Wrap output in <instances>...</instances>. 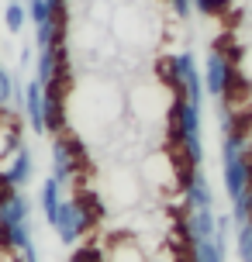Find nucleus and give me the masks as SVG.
<instances>
[{
	"instance_id": "0eeeda50",
	"label": "nucleus",
	"mask_w": 252,
	"mask_h": 262,
	"mask_svg": "<svg viewBox=\"0 0 252 262\" xmlns=\"http://www.w3.org/2000/svg\"><path fill=\"white\" fill-rule=\"evenodd\" d=\"M170 104H173V90L166 83H142V86L132 90V111H135V118H142V121L166 118Z\"/></svg>"
},
{
	"instance_id": "5701e85b",
	"label": "nucleus",
	"mask_w": 252,
	"mask_h": 262,
	"mask_svg": "<svg viewBox=\"0 0 252 262\" xmlns=\"http://www.w3.org/2000/svg\"><path fill=\"white\" fill-rule=\"evenodd\" d=\"M69 262H107V252L100 245H80V249H73Z\"/></svg>"
},
{
	"instance_id": "4468645a",
	"label": "nucleus",
	"mask_w": 252,
	"mask_h": 262,
	"mask_svg": "<svg viewBox=\"0 0 252 262\" xmlns=\"http://www.w3.org/2000/svg\"><path fill=\"white\" fill-rule=\"evenodd\" d=\"M66 4L69 0H28V21L35 28L49 25V21H66Z\"/></svg>"
},
{
	"instance_id": "39448f33",
	"label": "nucleus",
	"mask_w": 252,
	"mask_h": 262,
	"mask_svg": "<svg viewBox=\"0 0 252 262\" xmlns=\"http://www.w3.org/2000/svg\"><path fill=\"white\" fill-rule=\"evenodd\" d=\"M239 86V69H235V59L225 52V49H211L207 59H204V93L221 100L225 104L228 97Z\"/></svg>"
},
{
	"instance_id": "aec40b11",
	"label": "nucleus",
	"mask_w": 252,
	"mask_h": 262,
	"mask_svg": "<svg viewBox=\"0 0 252 262\" xmlns=\"http://www.w3.org/2000/svg\"><path fill=\"white\" fill-rule=\"evenodd\" d=\"M107 262H145V255H142V249L135 245L132 238H124V242H118V245H111Z\"/></svg>"
},
{
	"instance_id": "f8f14e48",
	"label": "nucleus",
	"mask_w": 252,
	"mask_h": 262,
	"mask_svg": "<svg viewBox=\"0 0 252 262\" xmlns=\"http://www.w3.org/2000/svg\"><path fill=\"white\" fill-rule=\"evenodd\" d=\"M28 214H31L28 196L21 190L0 186V224H28Z\"/></svg>"
},
{
	"instance_id": "6ab92c4d",
	"label": "nucleus",
	"mask_w": 252,
	"mask_h": 262,
	"mask_svg": "<svg viewBox=\"0 0 252 262\" xmlns=\"http://www.w3.org/2000/svg\"><path fill=\"white\" fill-rule=\"evenodd\" d=\"M4 25H7V31L11 35H21L28 25V7L21 4V0H7V7H4Z\"/></svg>"
},
{
	"instance_id": "1a4fd4ad",
	"label": "nucleus",
	"mask_w": 252,
	"mask_h": 262,
	"mask_svg": "<svg viewBox=\"0 0 252 262\" xmlns=\"http://www.w3.org/2000/svg\"><path fill=\"white\" fill-rule=\"evenodd\" d=\"M35 176V156L31 148L21 145L11 159H4V169H0V186H11V190H21V186L31 183Z\"/></svg>"
},
{
	"instance_id": "a878e982",
	"label": "nucleus",
	"mask_w": 252,
	"mask_h": 262,
	"mask_svg": "<svg viewBox=\"0 0 252 262\" xmlns=\"http://www.w3.org/2000/svg\"><path fill=\"white\" fill-rule=\"evenodd\" d=\"M28 62H31V49L25 45V49H21V66H28Z\"/></svg>"
},
{
	"instance_id": "ddd939ff",
	"label": "nucleus",
	"mask_w": 252,
	"mask_h": 262,
	"mask_svg": "<svg viewBox=\"0 0 252 262\" xmlns=\"http://www.w3.org/2000/svg\"><path fill=\"white\" fill-rule=\"evenodd\" d=\"M218 231V214L214 210H186L183 217V235L186 242H204V238H214Z\"/></svg>"
},
{
	"instance_id": "20e7f679",
	"label": "nucleus",
	"mask_w": 252,
	"mask_h": 262,
	"mask_svg": "<svg viewBox=\"0 0 252 262\" xmlns=\"http://www.w3.org/2000/svg\"><path fill=\"white\" fill-rule=\"evenodd\" d=\"M159 76L173 93L186 97L190 104L204 107V73L197 69L194 52H173L159 59Z\"/></svg>"
},
{
	"instance_id": "7ed1b4c3",
	"label": "nucleus",
	"mask_w": 252,
	"mask_h": 262,
	"mask_svg": "<svg viewBox=\"0 0 252 262\" xmlns=\"http://www.w3.org/2000/svg\"><path fill=\"white\" fill-rule=\"evenodd\" d=\"M104 217V204L93 190H76V196H62V207L55 217V235L62 245H76L93 224Z\"/></svg>"
},
{
	"instance_id": "dca6fc26",
	"label": "nucleus",
	"mask_w": 252,
	"mask_h": 262,
	"mask_svg": "<svg viewBox=\"0 0 252 262\" xmlns=\"http://www.w3.org/2000/svg\"><path fill=\"white\" fill-rule=\"evenodd\" d=\"M38 207H41V214H45V221L49 224H55V217H59V207H62V186H59V180H45L41 183V190H38Z\"/></svg>"
},
{
	"instance_id": "f3484780",
	"label": "nucleus",
	"mask_w": 252,
	"mask_h": 262,
	"mask_svg": "<svg viewBox=\"0 0 252 262\" xmlns=\"http://www.w3.org/2000/svg\"><path fill=\"white\" fill-rule=\"evenodd\" d=\"M28 242H35L28 224H0V252H14L17 255Z\"/></svg>"
},
{
	"instance_id": "f257e3e1",
	"label": "nucleus",
	"mask_w": 252,
	"mask_h": 262,
	"mask_svg": "<svg viewBox=\"0 0 252 262\" xmlns=\"http://www.w3.org/2000/svg\"><path fill=\"white\" fill-rule=\"evenodd\" d=\"M221 180H225L228 200H239L252 186V159H249V142L245 131L232 111L221 107Z\"/></svg>"
},
{
	"instance_id": "423d86ee",
	"label": "nucleus",
	"mask_w": 252,
	"mask_h": 262,
	"mask_svg": "<svg viewBox=\"0 0 252 262\" xmlns=\"http://www.w3.org/2000/svg\"><path fill=\"white\" fill-rule=\"evenodd\" d=\"M87 145H83V138H76V135H69V131H62V135H55L52 138V180H59V186H66L76 172L87 169Z\"/></svg>"
},
{
	"instance_id": "393cba45",
	"label": "nucleus",
	"mask_w": 252,
	"mask_h": 262,
	"mask_svg": "<svg viewBox=\"0 0 252 262\" xmlns=\"http://www.w3.org/2000/svg\"><path fill=\"white\" fill-rule=\"evenodd\" d=\"M17 259H21V262H38V245H35V242H28L25 249L17 252Z\"/></svg>"
},
{
	"instance_id": "2eb2a0df",
	"label": "nucleus",
	"mask_w": 252,
	"mask_h": 262,
	"mask_svg": "<svg viewBox=\"0 0 252 262\" xmlns=\"http://www.w3.org/2000/svg\"><path fill=\"white\" fill-rule=\"evenodd\" d=\"M21 104H25V86L14 79L11 69L0 66V114H14L21 111Z\"/></svg>"
},
{
	"instance_id": "b1692460",
	"label": "nucleus",
	"mask_w": 252,
	"mask_h": 262,
	"mask_svg": "<svg viewBox=\"0 0 252 262\" xmlns=\"http://www.w3.org/2000/svg\"><path fill=\"white\" fill-rule=\"evenodd\" d=\"M194 4V11L204 14V17H218V14H225L232 7V0H190Z\"/></svg>"
},
{
	"instance_id": "9b49d317",
	"label": "nucleus",
	"mask_w": 252,
	"mask_h": 262,
	"mask_svg": "<svg viewBox=\"0 0 252 262\" xmlns=\"http://www.w3.org/2000/svg\"><path fill=\"white\" fill-rule=\"evenodd\" d=\"M21 114L31 124L35 135H45V86L31 76L25 83V104H21Z\"/></svg>"
},
{
	"instance_id": "bb28decb",
	"label": "nucleus",
	"mask_w": 252,
	"mask_h": 262,
	"mask_svg": "<svg viewBox=\"0 0 252 262\" xmlns=\"http://www.w3.org/2000/svg\"><path fill=\"white\" fill-rule=\"evenodd\" d=\"M249 73H252V55H249Z\"/></svg>"
},
{
	"instance_id": "4be33fe9",
	"label": "nucleus",
	"mask_w": 252,
	"mask_h": 262,
	"mask_svg": "<svg viewBox=\"0 0 252 262\" xmlns=\"http://www.w3.org/2000/svg\"><path fill=\"white\" fill-rule=\"evenodd\" d=\"M249 217H252V186L239 196V200H232V221H235V224H245Z\"/></svg>"
},
{
	"instance_id": "a211bd4d",
	"label": "nucleus",
	"mask_w": 252,
	"mask_h": 262,
	"mask_svg": "<svg viewBox=\"0 0 252 262\" xmlns=\"http://www.w3.org/2000/svg\"><path fill=\"white\" fill-rule=\"evenodd\" d=\"M138 190H142V183L135 176H128V172H111V193H118L114 204H121V207L135 204L138 200Z\"/></svg>"
},
{
	"instance_id": "9d476101",
	"label": "nucleus",
	"mask_w": 252,
	"mask_h": 262,
	"mask_svg": "<svg viewBox=\"0 0 252 262\" xmlns=\"http://www.w3.org/2000/svg\"><path fill=\"white\" fill-rule=\"evenodd\" d=\"M183 204L186 210H214V190L207 183V176L200 169H183Z\"/></svg>"
},
{
	"instance_id": "412c9836",
	"label": "nucleus",
	"mask_w": 252,
	"mask_h": 262,
	"mask_svg": "<svg viewBox=\"0 0 252 262\" xmlns=\"http://www.w3.org/2000/svg\"><path fill=\"white\" fill-rule=\"evenodd\" d=\"M235 252L242 262H252V217L245 224H235Z\"/></svg>"
},
{
	"instance_id": "f03ea898",
	"label": "nucleus",
	"mask_w": 252,
	"mask_h": 262,
	"mask_svg": "<svg viewBox=\"0 0 252 262\" xmlns=\"http://www.w3.org/2000/svg\"><path fill=\"white\" fill-rule=\"evenodd\" d=\"M200 111L204 107L190 104L186 97L173 93L170 114H166V138L173 148L183 152V162L190 169H200L204 162V135H200Z\"/></svg>"
},
{
	"instance_id": "6e6552de",
	"label": "nucleus",
	"mask_w": 252,
	"mask_h": 262,
	"mask_svg": "<svg viewBox=\"0 0 252 262\" xmlns=\"http://www.w3.org/2000/svg\"><path fill=\"white\" fill-rule=\"evenodd\" d=\"M142 183L156 186V190H176V186L183 183V169L173 166L170 148H159V152H152L142 162Z\"/></svg>"
}]
</instances>
